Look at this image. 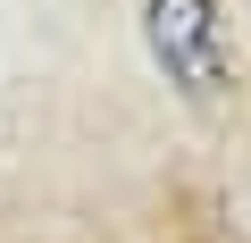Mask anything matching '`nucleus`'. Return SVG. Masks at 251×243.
Instances as JSON below:
<instances>
[{
  "label": "nucleus",
  "instance_id": "f257e3e1",
  "mask_svg": "<svg viewBox=\"0 0 251 243\" xmlns=\"http://www.w3.org/2000/svg\"><path fill=\"white\" fill-rule=\"evenodd\" d=\"M143 51L176 84L184 109H218L234 92V51H226L218 0H143Z\"/></svg>",
  "mask_w": 251,
  "mask_h": 243
}]
</instances>
